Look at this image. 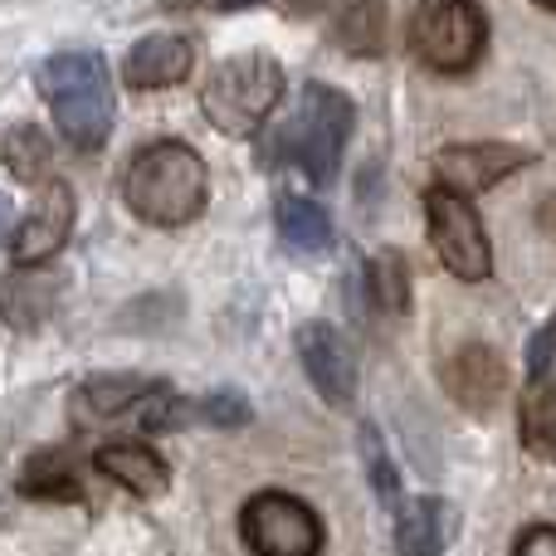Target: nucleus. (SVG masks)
<instances>
[{"mask_svg":"<svg viewBox=\"0 0 556 556\" xmlns=\"http://www.w3.org/2000/svg\"><path fill=\"white\" fill-rule=\"evenodd\" d=\"M123 195H127V211L142 225L176 230V225H191L205 211L211 172H205L195 147L166 137V142H152L132 156V166L123 176Z\"/></svg>","mask_w":556,"mask_h":556,"instance_id":"1","label":"nucleus"},{"mask_svg":"<svg viewBox=\"0 0 556 556\" xmlns=\"http://www.w3.org/2000/svg\"><path fill=\"white\" fill-rule=\"evenodd\" d=\"M152 386L156 381H142V376H93V381H84L74 391V401H68L74 425L88 430V425H103V420H113V415H127Z\"/></svg>","mask_w":556,"mask_h":556,"instance_id":"14","label":"nucleus"},{"mask_svg":"<svg viewBox=\"0 0 556 556\" xmlns=\"http://www.w3.org/2000/svg\"><path fill=\"white\" fill-rule=\"evenodd\" d=\"M20 493H25V498H39V503H78V479H74L64 454L39 450L35 459L20 469Z\"/></svg>","mask_w":556,"mask_h":556,"instance_id":"19","label":"nucleus"},{"mask_svg":"<svg viewBox=\"0 0 556 556\" xmlns=\"http://www.w3.org/2000/svg\"><path fill=\"white\" fill-rule=\"evenodd\" d=\"M513 556H556V528H528Z\"/></svg>","mask_w":556,"mask_h":556,"instance_id":"27","label":"nucleus"},{"mask_svg":"<svg viewBox=\"0 0 556 556\" xmlns=\"http://www.w3.org/2000/svg\"><path fill=\"white\" fill-rule=\"evenodd\" d=\"M201 415L211 425H225V430H240L244 420H250V405H244L240 391H215L201 401Z\"/></svg>","mask_w":556,"mask_h":556,"instance_id":"25","label":"nucleus"},{"mask_svg":"<svg viewBox=\"0 0 556 556\" xmlns=\"http://www.w3.org/2000/svg\"><path fill=\"white\" fill-rule=\"evenodd\" d=\"M337 45L356 59H376L386 45V5L381 0H352L337 20Z\"/></svg>","mask_w":556,"mask_h":556,"instance_id":"20","label":"nucleus"},{"mask_svg":"<svg viewBox=\"0 0 556 556\" xmlns=\"http://www.w3.org/2000/svg\"><path fill=\"white\" fill-rule=\"evenodd\" d=\"M195 54L181 35H147L127 49V64H123V78L127 88H172L191 74Z\"/></svg>","mask_w":556,"mask_h":556,"instance_id":"12","label":"nucleus"},{"mask_svg":"<svg viewBox=\"0 0 556 556\" xmlns=\"http://www.w3.org/2000/svg\"><path fill=\"white\" fill-rule=\"evenodd\" d=\"M352 123H356V108L346 93H337V88H327V84L303 88V113L288 127V142H293L298 166H303L317 186H327L337 176V166H342Z\"/></svg>","mask_w":556,"mask_h":556,"instance_id":"5","label":"nucleus"},{"mask_svg":"<svg viewBox=\"0 0 556 556\" xmlns=\"http://www.w3.org/2000/svg\"><path fill=\"white\" fill-rule=\"evenodd\" d=\"M240 538L254 556H317L323 518L293 493H254L240 513Z\"/></svg>","mask_w":556,"mask_h":556,"instance_id":"7","label":"nucleus"},{"mask_svg":"<svg viewBox=\"0 0 556 556\" xmlns=\"http://www.w3.org/2000/svg\"><path fill=\"white\" fill-rule=\"evenodd\" d=\"M0 156H5L10 176L45 186L49 181V162H54V142H49L39 127L25 123V127H10V132H5V147H0Z\"/></svg>","mask_w":556,"mask_h":556,"instance_id":"21","label":"nucleus"},{"mask_svg":"<svg viewBox=\"0 0 556 556\" xmlns=\"http://www.w3.org/2000/svg\"><path fill=\"white\" fill-rule=\"evenodd\" d=\"M15 235V211H10V201L0 195V240H10Z\"/></svg>","mask_w":556,"mask_h":556,"instance_id":"29","label":"nucleus"},{"mask_svg":"<svg viewBox=\"0 0 556 556\" xmlns=\"http://www.w3.org/2000/svg\"><path fill=\"white\" fill-rule=\"evenodd\" d=\"M366 278H371V303L386 307V313L401 317L410 307V274H405V260L395 250H381L371 264H366Z\"/></svg>","mask_w":556,"mask_h":556,"instance_id":"22","label":"nucleus"},{"mask_svg":"<svg viewBox=\"0 0 556 556\" xmlns=\"http://www.w3.org/2000/svg\"><path fill=\"white\" fill-rule=\"evenodd\" d=\"M278 98H283V68H278L274 54L254 49V54H235L215 68L201 93V113L220 132L254 137L264 127V117L278 108Z\"/></svg>","mask_w":556,"mask_h":556,"instance_id":"3","label":"nucleus"},{"mask_svg":"<svg viewBox=\"0 0 556 556\" xmlns=\"http://www.w3.org/2000/svg\"><path fill=\"white\" fill-rule=\"evenodd\" d=\"M518 434L538 459L556 464V381L532 376V386L518 401Z\"/></svg>","mask_w":556,"mask_h":556,"instance_id":"17","label":"nucleus"},{"mask_svg":"<svg viewBox=\"0 0 556 556\" xmlns=\"http://www.w3.org/2000/svg\"><path fill=\"white\" fill-rule=\"evenodd\" d=\"M538 5H542V10H552V15H556V0H538Z\"/></svg>","mask_w":556,"mask_h":556,"instance_id":"32","label":"nucleus"},{"mask_svg":"<svg viewBox=\"0 0 556 556\" xmlns=\"http://www.w3.org/2000/svg\"><path fill=\"white\" fill-rule=\"evenodd\" d=\"M244 5H260V0H220V10H244Z\"/></svg>","mask_w":556,"mask_h":556,"instance_id":"31","label":"nucleus"},{"mask_svg":"<svg viewBox=\"0 0 556 556\" xmlns=\"http://www.w3.org/2000/svg\"><path fill=\"white\" fill-rule=\"evenodd\" d=\"M425 220H430L434 254L454 278L479 283V278L493 274V244L483 235V220L469 205V195L450 191V186H430L425 191Z\"/></svg>","mask_w":556,"mask_h":556,"instance_id":"6","label":"nucleus"},{"mask_svg":"<svg viewBox=\"0 0 556 556\" xmlns=\"http://www.w3.org/2000/svg\"><path fill=\"white\" fill-rule=\"evenodd\" d=\"M410 49L434 74H469L489 49V15L479 0H425L415 10Z\"/></svg>","mask_w":556,"mask_h":556,"instance_id":"4","label":"nucleus"},{"mask_svg":"<svg viewBox=\"0 0 556 556\" xmlns=\"http://www.w3.org/2000/svg\"><path fill=\"white\" fill-rule=\"evenodd\" d=\"M278 235H283L288 250L298 254H323L332 244V220L317 201H298V195H283L278 201Z\"/></svg>","mask_w":556,"mask_h":556,"instance_id":"18","label":"nucleus"},{"mask_svg":"<svg viewBox=\"0 0 556 556\" xmlns=\"http://www.w3.org/2000/svg\"><path fill=\"white\" fill-rule=\"evenodd\" d=\"M362 459H366V483H371L376 503L395 508V503H401V479H395V464H391V454H386L376 425H366L362 430Z\"/></svg>","mask_w":556,"mask_h":556,"instance_id":"23","label":"nucleus"},{"mask_svg":"<svg viewBox=\"0 0 556 556\" xmlns=\"http://www.w3.org/2000/svg\"><path fill=\"white\" fill-rule=\"evenodd\" d=\"M323 5H327V0H283L288 15H317Z\"/></svg>","mask_w":556,"mask_h":556,"instance_id":"28","label":"nucleus"},{"mask_svg":"<svg viewBox=\"0 0 556 556\" xmlns=\"http://www.w3.org/2000/svg\"><path fill=\"white\" fill-rule=\"evenodd\" d=\"M532 162L528 147H513V142H464V147H444L434 156V172H440V186L459 195H479L489 186L508 181L513 172Z\"/></svg>","mask_w":556,"mask_h":556,"instance_id":"9","label":"nucleus"},{"mask_svg":"<svg viewBox=\"0 0 556 556\" xmlns=\"http://www.w3.org/2000/svg\"><path fill=\"white\" fill-rule=\"evenodd\" d=\"M503 386H508V366H503V356L483 342L459 346V352L444 362V391L473 415H489L493 405H498Z\"/></svg>","mask_w":556,"mask_h":556,"instance_id":"11","label":"nucleus"},{"mask_svg":"<svg viewBox=\"0 0 556 556\" xmlns=\"http://www.w3.org/2000/svg\"><path fill=\"white\" fill-rule=\"evenodd\" d=\"M39 93H45L54 127L74 152H98L113 132V78H108L103 54H54L39 64Z\"/></svg>","mask_w":556,"mask_h":556,"instance_id":"2","label":"nucleus"},{"mask_svg":"<svg viewBox=\"0 0 556 556\" xmlns=\"http://www.w3.org/2000/svg\"><path fill=\"white\" fill-rule=\"evenodd\" d=\"M552 356H556V317L528 342V371H532V376H547Z\"/></svg>","mask_w":556,"mask_h":556,"instance_id":"26","label":"nucleus"},{"mask_svg":"<svg viewBox=\"0 0 556 556\" xmlns=\"http://www.w3.org/2000/svg\"><path fill=\"white\" fill-rule=\"evenodd\" d=\"M538 220H542V230H547V235H556V195H552L547 205H542V215H538Z\"/></svg>","mask_w":556,"mask_h":556,"instance_id":"30","label":"nucleus"},{"mask_svg":"<svg viewBox=\"0 0 556 556\" xmlns=\"http://www.w3.org/2000/svg\"><path fill=\"white\" fill-rule=\"evenodd\" d=\"M54 298H59V283L39 269H15L0 283V317L20 332L39 327L49 313H54Z\"/></svg>","mask_w":556,"mask_h":556,"instance_id":"16","label":"nucleus"},{"mask_svg":"<svg viewBox=\"0 0 556 556\" xmlns=\"http://www.w3.org/2000/svg\"><path fill=\"white\" fill-rule=\"evenodd\" d=\"M132 415H137V425H142V430H152V434L156 430H176V425H181V415H186V401L172 391V386L156 381L152 391L132 405Z\"/></svg>","mask_w":556,"mask_h":556,"instance_id":"24","label":"nucleus"},{"mask_svg":"<svg viewBox=\"0 0 556 556\" xmlns=\"http://www.w3.org/2000/svg\"><path fill=\"white\" fill-rule=\"evenodd\" d=\"M450 538H454V513L434 493L405 498L395 508V552L401 556H434Z\"/></svg>","mask_w":556,"mask_h":556,"instance_id":"13","label":"nucleus"},{"mask_svg":"<svg viewBox=\"0 0 556 556\" xmlns=\"http://www.w3.org/2000/svg\"><path fill=\"white\" fill-rule=\"evenodd\" d=\"M298 356H303L307 381L317 386V395L332 405H346L356 395V362L352 346L342 342V332L327 323H303L298 327Z\"/></svg>","mask_w":556,"mask_h":556,"instance_id":"10","label":"nucleus"},{"mask_svg":"<svg viewBox=\"0 0 556 556\" xmlns=\"http://www.w3.org/2000/svg\"><path fill=\"white\" fill-rule=\"evenodd\" d=\"M98 473L113 483H123L127 493H137V498H162L166 489H172V473H166V464L156 459L152 450H142V444H108V450L93 454Z\"/></svg>","mask_w":556,"mask_h":556,"instance_id":"15","label":"nucleus"},{"mask_svg":"<svg viewBox=\"0 0 556 556\" xmlns=\"http://www.w3.org/2000/svg\"><path fill=\"white\" fill-rule=\"evenodd\" d=\"M68 235H74V191L49 176V181L39 186L29 215L15 225V235H10V254H15L20 269H39L45 260H54V254L64 250Z\"/></svg>","mask_w":556,"mask_h":556,"instance_id":"8","label":"nucleus"}]
</instances>
